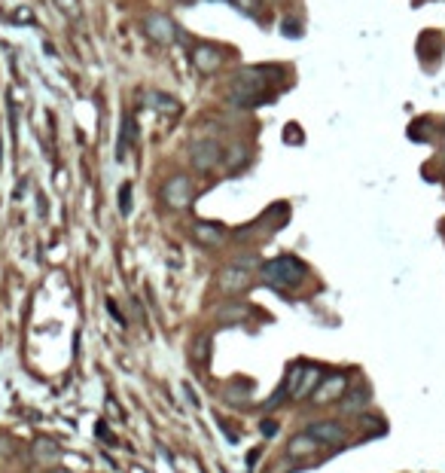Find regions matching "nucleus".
Segmentation results:
<instances>
[{"label":"nucleus","mask_w":445,"mask_h":473,"mask_svg":"<svg viewBox=\"0 0 445 473\" xmlns=\"http://www.w3.org/2000/svg\"><path fill=\"white\" fill-rule=\"evenodd\" d=\"M229 104L235 107H253V104H263L265 101V76L259 67H244L238 71V76L232 80V89L226 95Z\"/></svg>","instance_id":"1"},{"label":"nucleus","mask_w":445,"mask_h":473,"mask_svg":"<svg viewBox=\"0 0 445 473\" xmlns=\"http://www.w3.org/2000/svg\"><path fill=\"white\" fill-rule=\"evenodd\" d=\"M302 275H305V266L296 257H278V259H268L263 266V278L272 287H293L302 281Z\"/></svg>","instance_id":"2"},{"label":"nucleus","mask_w":445,"mask_h":473,"mask_svg":"<svg viewBox=\"0 0 445 473\" xmlns=\"http://www.w3.org/2000/svg\"><path fill=\"white\" fill-rule=\"evenodd\" d=\"M193 198H195V189H193V180H189L186 174H174V178L165 180V187H162V202L168 205V208L186 211L189 205H193Z\"/></svg>","instance_id":"3"},{"label":"nucleus","mask_w":445,"mask_h":473,"mask_svg":"<svg viewBox=\"0 0 445 473\" xmlns=\"http://www.w3.org/2000/svg\"><path fill=\"white\" fill-rule=\"evenodd\" d=\"M220 159H222V150L211 137H195L189 144V162H193L195 171H213L220 165Z\"/></svg>","instance_id":"4"},{"label":"nucleus","mask_w":445,"mask_h":473,"mask_svg":"<svg viewBox=\"0 0 445 473\" xmlns=\"http://www.w3.org/2000/svg\"><path fill=\"white\" fill-rule=\"evenodd\" d=\"M143 31H147V37L159 46H168L177 40V25H174V19H168L165 12H150L147 19H143Z\"/></svg>","instance_id":"5"},{"label":"nucleus","mask_w":445,"mask_h":473,"mask_svg":"<svg viewBox=\"0 0 445 473\" xmlns=\"http://www.w3.org/2000/svg\"><path fill=\"white\" fill-rule=\"evenodd\" d=\"M217 287L222 290V293H229V296L244 293V290L250 287V269L247 266H241V263L226 266V269H220V275H217Z\"/></svg>","instance_id":"6"},{"label":"nucleus","mask_w":445,"mask_h":473,"mask_svg":"<svg viewBox=\"0 0 445 473\" xmlns=\"http://www.w3.org/2000/svg\"><path fill=\"white\" fill-rule=\"evenodd\" d=\"M305 433L317 440L320 446H342L344 437H348V431H344L339 422H314V424H308Z\"/></svg>","instance_id":"7"},{"label":"nucleus","mask_w":445,"mask_h":473,"mask_svg":"<svg viewBox=\"0 0 445 473\" xmlns=\"http://www.w3.org/2000/svg\"><path fill=\"white\" fill-rule=\"evenodd\" d=\"M193 64H195L198 74H217L222 67V52L211 43H202L193 49Z\"/></svg>","instance_id":"8"},{"label":"nucleus","mask_w":445,"mask_h":473,"mask_svg":"<svg viewBox=\"0 0 445 473\" xmlns=\"http://www.w3.org/2000/svg\"><path fill=\"white\" fill-rule=\"evenodd\" d=\"M344 391H348V376L344 372H333L329 379H320V385L314 388V403H329L335 400V397H342Z\"/></svg>","instance_id":"9"},{"label":"nucleus","mask_w":445,"mask_h":473,"mask_svg":"<svg viewBox=\"0 0 445 473\" xmlns=\"http://www.w3.org/2000/svg\"><path fill=\"white\" fill-rule=\"evenodd\" d=\"M30 458H34L37 464H58L61 446L52 437H34V442H30Z\"/></svg>","instance_id":"10"},{"label":"nucleus","mask_w":445,"mask_h":473,"mask_svg":"<svg viewBox=\"0 0 445 473\" xmlns=\"http://www.w3.org/2000/svg\"><path fill=\"white\" fill-rule=\"evenodd\" d=\"M143 104L150 107V110H156V113H165V117H177L180 113V101L174 95H168V92H147L143 95Z\"/></svg>","instance_id":"11"},{"label":"nucleus","mask_w":445,"mask_h":473,"mask_svg":"<svg viewBox=\"0 0 445 473\" xmlns=\"http://www.w3.org/2000/svg\"><path fill=\"white\" fill-rule=\"evenodd\" d=\"M320 379H324V370H320V366L302 363V372H299V381H296L293 397H311L314 388L320 385Z\"/></svg>","instance_id":"12"},{"label":"nucleus","mask_w":445,"mask_h":473,"mask_svg":"<svg viewBox=\"0 0 445 473\" xmlns=\"http://www.w3.org/2000/svg\"><path fill=\"white\" fill-rule=\"evenodd\" d=\"M372 391L366 385H351V391H344V412H363L369 406Z\"/></svg>","instance_id":"13"},{"label":"nucleus","mask_w":445,"mask_h":473,"mask_svg":"<svg viewBox=\"0 0 445 473\" xmlns=\"http://www.w3.org/2000/svg\"><path fill=\"white\" fill-rule=\"evenodd\" d=\"M193 235L198 244H208V248H217V244H222V239H226V232H222L217 223H195Z\"/></svg>","instance_id":"14"},{"label":"nucleus","mask_w":445,"mask_h":473,"mask_svg":"<svg viewBox=\"0 0 445 473\" xmlns=\"http://www.w3.org/2000/svg\"><path fill=\"white\" fill-rule=\"evenodd\" d=\"M137 141V122L134 117H125L122 119V132H119V144H116V159H125L128 156V147Z\"/></svg>","instance_id":"15"},{"label":"nucleus","mask_w":445,"mask_h":473,"mask_svg":"<svg viewBox=\"0 0 445 473\" xmlns=\"http://www.w3.org/2000/svg\"><path fill=\"white\" fill-rule=\"evenodd\" d=\"M317 449H320V442L314 440V437H308V433H296V437H290V442H287L290 458H296V455H311V452H317Z\"/></svg>","instance_id":"16"},{"label":"nucleus","mask_w":445,"mask_h":473,"mask_svg":"<svg viewBox=\"0 0 445 473\" xmlns=\"http://www.w3.org/2000/svg\"><path fill=\"white\" fill-rule=\"evenodd\" d=\"M247 305L244 302H235V305H220L217 309V320L220 324H238V320H244L247 318Z\"/></svg>","instance_id":"17"},{"label":"nucleus","mask_w":445,"mask_h":473,"mask_svg":"<svg viewBox=\"0 0 445 473\" xmlns=\"http://www.w3.org/2000/svg\"><path fill=\"white\" fill-rule=\"evenodd\" d=\"M195 363H208V354H211V336L208 333H198L193 339V348H189Z\"/></svg>","instance_id":"18"},{"label":"nucleus","mask_w":445,"mask_h":473,"mask_svg":"<svg viewBox=\"0 0 445 473\" xmlns=\"http://www.w3.org/2000/svg\"><path fill=\"white\" fill-rule=\"evenodd\" d=\"M222 397H226L229 403H247L250 400V385L247 381H235V385H229L226 391H222Z\"/></svg>","instance_id":"19"},{"label":"nucleus","mask_w":445,"mask_h":473,"mask_svg":"<svg viewBox=\"0 0 445 473\" xmlns=\"http://www.w3.org/2000/svg\"><path fill=\"white\" fill-rule=\"evenodd\" d=\"M52 3H55L58 10L67 15V19H73V22H76V19H82V6H80V0H52Z\"/></svg>","instance_id":"20"},{"label":"nucleus","mask_w":445,"mask_h":473,"mask_svg":"<svg viewBox=\"0 0 445 473\" xmlns=\"http://www.w3.org/2000/svg\"><path fill=\"white\" fill-rule=\"evenodd\" d=\"M119 211L125 214V217L132 214V183H122L119 187Z\"/></svg>","instance_id":"21"},{"label":"nucleus","mask_w":445,"mask_h":473,"mask_svg":"<svg viewBox=\"0 0 445 473\" xmlns=\"http://www.w3.org/2000/svg\"><path fill=\"white\" fill-rule=\"evenodd\" d=\"M247 162V147H232V153H226V165H244Z\"/></svg>","instance_id":"22"},{"label":"nucleus","mask_w":445,"mask_h":473,"mask_svg":"<svg viewBox=\"0 0 445 473\" xmlns=\"http://www.w3.org/2000/svg\"><path fill=\"white\" fill-rule=\"evenodd\" d=\"M12 455H15V442L6 433H0V461H10Z\"/></svg>","instance_id":"23"},{"label":"nucleus","mask_w":445,"mask_h":473,"mask_svg":"<svg viewBox=\"0 0 445 473\" xmlns=\"http://www.w3.org/2000/svg\"><path fill=\"white\" fill-rule=\"evenodd\" d=\"M287 397H290V391H287V388H281V391H274V394L265 400V409H274V406H278V403H283V400H287Z\"/></svg>","instance_id":"24"},{"label":"nucleus","mask_w":445,"mask_h":473,"mask_svg":"<svg viewBox=\"0 0 445 473\" xmlns=\"http://www.w3.org/2000/svg\"><path fill=\"white\" fill-rule=\"evenodd\" d=\"M283 34H287V37H299L302 31H299L296 22H283Z\"/></svg>","instance_id":"25"},{"label":"nucleus","mask_w":445,"mask_h":473,"mask_svg":"<svg viewBox=\"0 0 445 473\" xmlns=\"http://www.w3.org/2000/svg\"><path fill=\"white\" fill-rule=\"evenodd\" d=\"M107 309H110V315H113V318H116V320H119V324H125V318H122V311L116 309V302H113V300H107Z\"/></svg>","instance_id":"26"},{"label":"nucleus","mask_w":445,"mask_h":473,"mask_svg":"<svg viewBox=\"0 0 445 473\" xmlns=\"http://www.w3.org/2000/svg\"><path fill=\"white\" fill-rule=\"evenodd\" d=\"M259 431H263L265 437H274V431H278V424H274V422H263V424H259Z\"/></svg>","instance_id":"27"},{"label":"nucleus","mask_w":445,"mask_h":473,"mask_svg":"<svg viewBox=\"0 0 445 473\" xmlns=\"http://www.w3.org/2000/svg\"><path fill=\"white\" fill-rule=\"evenodd\" d=\"M12 22H30V10H15L12 12Z\"/></svg>","instance_id":"28"},{"label":"nucleus","mask_w":445,"mask_h":473,"mask_svg":"<svg viewBox=\"0 0 445 473\" xmlns=\"http://www.w3.org/2000/svg\"><path fill=\"white\" fill-rule=\"evenodd\" d=\"M98 437H101V440H107V442H113V437H110V431H107V427H104V424H98Z\"/></svg>","instance_id":"29"},{"label":"nucleus","mask_w":445,"mask_h":473,"mask_svg":"<svg viewBox=\"0 0 445 473\" xmlns=\"http://www.w3.org/2000/svg\"><path fill=\"white\" fill-rule=\"evenodd\" d=\"M256 464H259V452H250L247 455V467H256Z\"/></svg>","instance_id":"30"},{"label":"nucleus","mask_w":445,"mask_h":473,"mask_svg":"<svg viewBox=\"0 0 445 473\" xmlns=\"http://www.w3.org/2000/svg\"><path fill=\"white\" fill-rule=\"evenodd\" d=\"M0 156H3V147H0Z\"/></svg>","instance_id":"31"}]
</instances>
